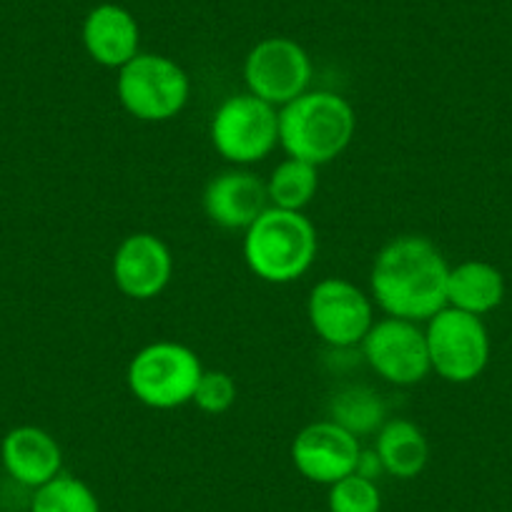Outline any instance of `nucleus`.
I'll use <instances>...</instances> for the list:
<instances>
[{"label": "nucleus", "instance_id": "7", "mask_svg": "<svg viewBox=\"0 0 512 512\" xmlns=\"http://www.w3.org/2000/svg\"><path fill=\"white\" fill-rule=\"evenodd\" d=\"M427 352L432 372L455 384L472 382L480 377L490 359V337L475 314L445 307L427 319Z\"/></svg>", "mask_w": 512, "mask_h": 512}, {"label": "nucleus", "instance_id": "19", "mask_svg": "<svg viewBox=\"0 0 512 512\" xmlns=\"http://www.w3.org/2000/svg\"><path fill=\"white\" fill-rule=\"evenodd\" d=\"M319 191V166L307 164L287 156L279 166H274L267 179L269 204L287 211H304L314 201Z\"/></svg>", "mask_w": 512, "mask_h": 512}, {"label": "nucleus", "instance_id": "20", "mask_svg": "<svg viewBox=\"0 0 512 512\" xmlns=\"http://www.w3.org/2000/svg\"><path fill=\"white\" fill-rule=\"evenodd\" d=\"M31 512H101V505L86 482L61 472L38 487L31 500Z\"/></svg>", "mask_w": 512, "mask_h": 512}, {"label": "nucleus", "instance_id": "4", "mask_svg": "<svg viewBox=\"0 0 512 512\" xmlns=\"http://www.w3.org/2000/svg\"><path fill=\"white\" fill-rule=\"evenodd\" d=\"M204 367L194 349L179 342H154L128 364V390L151 410H176L191 402Z\"/></svg>", "mask_w": 512, "mask_h": 512}, {"label": "nucleus", "instance_id": "3", "mask_svg": "<svg viewBox=\"0 0 512 512\" xmlns=\"http://www.w3.org/2000/svg\"><path fill=\"white\" fill-rule=\"evenodd\" d=\"M317 229L302 211L269 206L244 231V262L254 277L269 284L302 279L317 259Z\"/></svg>", "mask_w": 512, "mask_h": 512}, {"label": "nucleus", "instance_id": "22", "mask_svg": "<svg viewBox=\"0 0 512 512\" xmlns=\"http://www.w3.org/2000/svg\"><path fill=\"white\" fill-rule=\"evenodd\" d=\"M191 402L204 415H224L236 402V382L221 369H204Z\"/></svg>", "mask_w": 512, "mask_h": 512}, {"label": "nucleus", "instance_id": "5", "mask_svg": "<svg viewBox=\"0 0 512 512\" xmlns=\"http://www.w3.org/2000/svg\"><path fill=\"white\" fill-rule=\"evenodd\" d=\"M118 101L139 121H171L184 111L191 81L184 68L161 53H139L118 68Z\"/></svg>", "mask_w": 512, "mask_h": 512}, {"label": "nucleus", "instance_id": "15", "mask_svg": "<svg viewBox=\"0 0 512 512\" xmlns=\"http://www.w3.org/2000/svg\"><path fill=\"white\" fill-rule=\"evenodd\" d=\"M141 31L134 13L116 3L96 6L83 21V46L103 68H123L139 56Z\"/></svg>", "mask_w": 512, "mask_h": 512}, {"label": "nucleus", "instance_id": "11", "mask_svg": "<svg viewBox=\"0 0 512 512\" xmlns=\"http://www.w3.org/2000/svg\"><path fill=\"white\" fill-rule=\"evenodd\" d=\"M359 455V437L332 420L312 422L292 442L294 467L319 485H334L342 477L357 472Z\"/></svg>", "mask_w": 512, "mask_h": 512}, {"label": "nucleus", "instance_id": "8", "mask_svg": "<svg viewBox=\"0 0 512 512\" xmlns=\"http://www.w3.org/2000/svg\"><path fill=\"white\" fill-rule=\"evenodd\" d=\"M312 58L297 41L284 36L264 38L244 61V81L256 98L282 108L309 91Z\"/></svg>", "mask_w": 512, "mask_h": 512}, {"label": "nucleus", "instance_id": "9", "mask_svg": "<svg viewBox=\"0 0 512 512\" xmlns=\"http://www.w3.org/2000/svg\"><path fill=\"white\" fill-rule=\"evenodd\" d=\"M307 317L322 342L334 349L362 344L374 324V304L357 284L342 277H329L309 292Z\"/></svg>", "mask_w": 512, "mask_h": 512}, {"label": "nucleus", "instance_id": "21", "mask_svg": "<svg viewBox=\"0 0 512 512\" xmlns=\"http://www.w3.org/2000/svg\"><path fill=\"white\" fill-rule=\"evenodd\" d=\"M329 512H379L382 510V495L377 482L369 477L352 475L342 477L329 485Z\"/></svg>", "mask_w": 512, "mask_h": 512}, {"label": "nucleus", "instance_id": "13", "mask_svg": "<svg viewBox=\"0 0 512 512\" xmlns=\"http://www.w3.org/2000/svg\"><path fill=\"white\" fill-rule=\"evenodd\" d=\"M204 214L211 224L226 231H246L269 209L267 181L251 171H224L214 176L204 189Z\"/></svg>", "mask_w": 512, "mask_h": 512}, {"label": "nucleus", "instance_id": "10", "mask_svg": "<svg viewBox=\"0 0 512 512\" xmlns=\"http://www.w3.org/2000/svg\"><path fill=\"white\" fill-rule=\"evenodd\" d=\"M362 354L384 382L397 387L422 382L432 372L425 329L410 319L384 317L374 322L362 339Z\"/></svg>", "mask_w": 512, "mask_h": 512}, {"label": "nucleus", "instance_id": "6", "mask_svg": "<svg viewBox=\"0 0 512 512\" xmlns=\"http://www.w3.org/2000/svg\"><path fill=\"white\" fill-rule=\"evenodd\" d=\"M211 144L229 164L264 161L279 146V108L249 91L229 96L211 118Z\"/></svg>", "mask_w": 512, "mask_h": 512}, {"label": "nucleus", "instance_id": "12", "mask_svg": "<svg viewBox=\"0 0 512 512\" xmlns=\"http://www.w3.org/2000/svg\"><path fill=\"white\" fill-rule=\"evenodd\" d=\"M174 274V256L164 239L149 231H136L118 244L113 254V282L118 292L136 302L159 297Z\"/></svg>", "mask_w": 512, "mask_h": 512}, {"label": "nucleus", "instance_id": "18", "mask_svg": "<svg viewBox=\"0 0 512 512\" xmlns=\"http://www.w3.org/2000/svg\"><path fill=\"white\" fill-rule=\"evenodd\" d=\"M387 417V407H384L382 397L367 387V384H347L339 387L329 400V417L327 420L337 422L354 437L372 435L384 425Z\"/></svg>", "mask_w": 512, "mask_h": 512}, {"label": "nucleus", "instance_id": "1", "mask_svg": "<svg viewBox=\"0 0 512 512\" xmlns=\"http://www.w3.org/2000/svg\"><path fill=\"white\" fill-rule=\"evenodd\" d=\"M450 264L427 236L405 234L374 256L369 287L387 317L427 322L447 307Z\"/></svg>", "mask_w": 512, "mask_h": 512}, {"label": "nucleus", "instance_id": "17", "mask_svg": "<svg viewBox=\"0 0 512 512\" xmlns=\"http://www.w3.org/2000/svg\"><path fill=\"white\" fill-rule=\"evenodd\" d=\"M502 297H505V279H502L500 269L492 267V264L472 259V262L450 267L447 307L482 317V314L500 307Z\"/></svg>", "mask_w": 512, "mask_h": 512}, {"label": "nucleus", "instance_id": "16", "mask_svg": "<svg viewBox=\"0 0 512 512\" xmlns=\"http://www.w3.org/2000/svg\"><path fill=\"white\" fill-rule=\"evenodd\" d=\"M382 470L400 480H412L420 475L430 460V445L420 427L405 417L387 420L377 430V445H374Z\"/></svg>", "mask_w": 512, "mask_h": 512}, {"label": "nucleus", "instance_id": "2", "mask_svg": "<svg viewBox=\"0 0 512 512\" xmlns=\"http://www.w3.org/2000/svg\"><path fill=\"white\" fill-rule=\"evenodd\" d=\"M354 131V108L339 93L307 91L279 108V146L307 164H332L349 149Z\"/></svg>", "mask_w": 512, "mask_h": 512}, {"label": "nucleus", "instance_id": "14", "mask_svg": "<svg viewBox=\"0 0 512 512\" xmlns=\"http://www.w3.org/2000/svg\"><path fill=\"white\" fill-rule=\"evenodd\" d=\"M0 457H3V467L8 475L33 490L63 472V452L56 437L33 425H23L8 432L0 445Z\"/></svg>", "mask_w": 512, "mask_h": 512}]
</instances>
